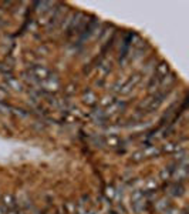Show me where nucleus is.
<instances>
[{"label":"nucleus","mask_w":189,"mask_h":214,"mask_svg":"<svg viewBox=\"0 0 189 214\" xmlns=\"http://www.w3.org/2000/svg\"><path fill=\"white\" fill-rule=\"evenodd\" d=\"M139 81V77L138 76H134V77H131V79L125 83V86L122 87V90H121V93L122 94H127V93H129L131 91V89H134L136 86V83Z\"/></svg>","instance_id":"nucleus-1"},{"label":"nucleus","mask_w":189,"mask_h":214,"mask_svg":"<svg viewBox=\"0 0 189 214\" xmlns=\"http://www.w3.org/2000/svg\"><path fill=\"white\" fill-rule=\"evenodd\" d=\"M3 201H4V206L7 207L9 210H14V207H16V200H14V197L11 196V194H4Z\"/></svg>","instance_id":"nucleus-2"},{"label":"nucleus","mask_w":189,"mask_h":214,"mask_svg":"<svg viewBox=\"0 0 189 214\" xmlns=\"http://www.w3.org/2000/svg\"><path fill=\"white\" fill-rule=\"evenodd\" d=\"M183 191H185V189L182 187V184H174V186H171V189H169V194H171V196H175V197L182 196Z\"/></svg>","instance_id":"nucleus-3"},{"label":"nucleus","mask_w":189,"mask_h":214,"mask_svg":"<svg viewBox=\"0 0 189 214\" xmlns=\"http://www.w3.org/2000/svg\"><path fill=\"white\" fill-rule=\"evenodd\" d=\"M174 171H175V170H174V168H171V167L165 168V170L161 173V178H162V180H168V178H169L172 174H174Z\"/></svg>","instance_id":"nucleus-4"},{"label":"nucleus","mask_w":189,"mask_h":214,"mask_svg":"<svg viewBox=\"0 0 189 214\" xmlns=\"http://www.w3.org/2000/svg\"><path fill=\"white\" fill-rule=\"evenodd\" d=\"M0 214H4V211H2V208H0Z\"/></svg>","instance_id":"nucleus-5"},{"label":"nucleus","mask_w":189,"mask_h":214,"mask_svg":"<svg viewBox=\"0 0 189 214\" xmlns=\"http://www.w3.org/2000/svg\"><path fill=\"white\" fill-rule=\"evenodd\" d=\"M182 214H186V213H182Z\"/></svg>","instance_id":"nucleus-6"}]
</instances>
